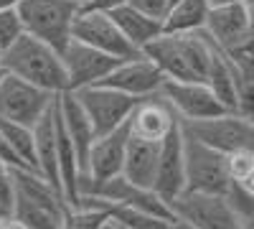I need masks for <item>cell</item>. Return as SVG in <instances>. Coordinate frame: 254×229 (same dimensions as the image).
<instances>
[{
  "label": "cell",
  "mask_w": 254,
  "mask_h": 229,
  "mask_svg": "<svg viewBox=\"0 0 254 229\" xmlns=\"http://www.w3.org/2000/svg\"><path fill=\"white\" fill-rule=\"evenodd\" d=\"M216 44L206 31L196 33H171L163 31L155 41H150L142 54L153 59L165 79L176 81H206L211 59H214Z\"/></svg>",
  "instance_id": "6da1fadb"
},
{
  "label": "cell",
  "mask_w": 254,
  "mask_h": 229,
  "mask_svg": "<svg viewBox=\"0 0 254 229\" xmlns=\"http://www.w3.org/2000/svg\"><path fill=\"white\" fill-rule=\"evenodd\" d=\"M0 64L8 74L26 79L51 94L69 92V76L61 51L31 33H23L13 46H8L0 56Z\"/></svg>",
  "instance_id": "7a4b0ae2"
},
{
  "label": "cell",
  "mask_w": 254,
  "mask_h": 229,
  "mask_svg": "<svg viewBox=\"0 0 254 229\" xmlns=\"http://www.w3.org/2000/svg\"><path fill=\"white\" fill-rule=\"evenodd\" d=\"M15 178V206L13 214L28 229H59L66 212V199L51 181L33 168L13 171Z\"/></svg>",
  "instance_id": "3957f363"
},
{
  "label": "cell",
  "mask_w": 254,
  "mask_h": 229,
  "mask_svg": "<svg viewBox=\"0 0 254 229\" xmlns=\"http://www.w3.org/2000/svg\"><path fill=\"white\" fill-rule=\"evenodd\" d=\"M81 5L76 0H20L18 15L26 33L46 41L54 49L64 51L74 38V23Z\"/></svg>",
  "instance_id": "277c9868"
},
{
  "label": "cell",
  "mask_w": 254,
  "mask_h": 229,
  "mask_svg": "<svg viewBox=\"0 0 254 229\" xmlns=\"http://www.w3.org/2000/svg\"><path fill=\"white\" fill-rule=\"evenodd\" d=\"M229 186L231 178L226 168V155L186 133V191L226 194Z\"/></svg>",
  "instance_id": "5b68a950"
},
{
  "label": "cell",
  "mask_w": 254,
  "mask_h": 229,
  "mask_svg": "<svg viewBox=\"0 0 254 229\" xmlns=\"http://www.w3.org/2000/svg\"><path fill=\"white\" fill-rule=\"evenodd\" d=\"M181 125L188 135L221 151L224 155L234 151H254V120L239 112H224L219 117L181 122Z\"/></svg>",
  "instance_id": "8992f818"
},
{
  "label": "cell",
  "mask_w": 254,
  "mask_h": 229,
  "mask_svg": "<svg viewBox=\"0 0 254 229\" xmlns=\"http://www.w3.org/2000/svg\"><path fill=\"white\" fill-rule=\"evenodd\" d=\"M56 97L59 94H51L26 79L5 74V79L0 81V117H8L13 122L33 128L54 107Z\"/></svg>",
  "instance_id": "52a82bcc"
},
{
  "label": "cell",
  "mask_w": 254,
  "mask_h": 229,
  "mask_svg": "<svg viewBox=\"0 0 254 229\" xmlns=\"http://www.w3.org/2000/svg\"><path fill=\"white\" fill-rule=\"evenodd\" d=\"M74 94L79 99V105L84 107V112H87V117L92 120L97 138L127 125V120H130V115L137 105L135 97L125 94V92H117L112 87H104V84L84 87Z\"/></svg>",
  "instance_id": "ba28073f"
},
{
  "label": "cell",
  "mask_w": 254,
  "mask_h": 229,
  "mask_svg": "<svg viewBox=\"0 0 254 229\" xmlns=\"http://www.w3.org/2000/svg\"><path fill=\"white\" fill-rule=\"evenodd\" d=\"M127 140H130V130L127 125L122 128L107 133V135H99L89 151L87 165L81 171V183H79V194H92L99 183L110 181L115 176L122 173V165H125V151H127ZM79 196V199H81Z\"/></svg>",
  "instance_id": "9c48e42d"
},
{
  "label": "cell",
  "mask_w": 254,
  "mask_h": 229,
  "mask_svg": "<svg viewBox=\"0 0 254 229\" xmlns=\"http://www.w3.org/2000/svg\"><path fill=\"white\" fill-rule=\"evenodd\" d=\"M173 214L196 229H239L242 217L229 204L226 194L186 191L173 201Z\"/></svg>",
  "instance_id": "30bf717a"
},
{
  "label": "cell",
  "mask_w": 254,
  "mask_h": 229,
  "mask_svg": "<svg viewBox=\"0 0 254 229\" xmlns=\"http://www.w3.org/2000/svg\"><path fill=\"white\" fill-rule=\"evenodd\" d=\"M74 38L104 51V54H110L115 59H132L140 54L125 38V33L115 23V18L107 10H97V8H81L79 10L76 23H74Z\"/></svg>",
  "instance_id": "8fae6325"
},
{
  "label": "cell",
  "mask_w": 254,
  "mask_h": 229,
  "mask_svg": "<svg viewBox=\"0 0 254 229\" xmlns=\"http://www.w3.org/2000/svg\"><path fill=\"white\" fill-rule=\"evenodd\" d=\"M163 97L173 105L178 112L181 122H196V120H208V117H219L229 112L219 97L211 92L206 81H176V79H165L163 84Z\"/></svg>",
  "instance_id": "7c38bea8"
},
{
  "label": "cell",
  "mask_w": 254,
  "mask_h": 229,
  "mask_svg": "<svg viewBox=\"0 0 254 229\" xmlns=\"http://www.w3.org/2000/svg\"><path fill=\"white\" fill-rule=\"evenodd\" d=\"M99 84L112 87L117 92H125L135 99L158 94L165 84V74L158 69V64L153 59H147L142 51L132 59H122L120 64L104 76Z\"/></svg>",
  "instance_id": "4fadbf2b"
},
{
  "label": "cell",
  "mask_w": 254,
  "mask_h": 229,
  "mask_svg": "<svg viewBox=\"0 0 254 229\" xmlns=\"http://www.w3.org/2000/svg\"><path fill=\"white\" fill-rule=\"evenodd\" d=\"M61 56H64V67H66V76H69V92H79L84 87L99 84L122 61L89 44H81L76 38L69 41V46L61 51Z\"/></svg>",
  "instance_id": "5bb4252c"
},
{
  "label": "cell",
  "mask_w": 254,
  "mask_h": 229,
  "mask_svg": "<svg viewBox=\"0 0 254 229\" xmlns=\"http://www.w3.org/2000/svg\"><path fill=\"white\" fill-rule=\"evenodd\" d=\"M181 125L178 112L173 105L163 97V92L137 99V105L127 120V130L132 138L147 140V143H163Z\"/></svg>",
  "instance_id": "9a60e30c"
},
{
  "label": "cell",
  "mask_w": 254,
  "mask_h": 229,
  "mask_svg": "<svg viewBox=\"0 0 254 229\" xmlns=\"http://www.w3.org/2000/svg\"><path fill=\"white\" fill-rule=\"evenodd\" d=\"M153 189L171 206L178 196L186 194V133H183V125H178L160 143V160H158V176H155Z\"/></svg>",
  "instance_id": "2e32d148"
},
{
  "label": "cell",
  "mask_w": 254,
  "mask_h": 229,
  "mask_svg": "<svg viewBox=\"0 0 254 229\" xmlns=\"http://www.w3.org/2000/svg\"><path fill=\"white\" fill-rule=\"evenodd\" d=\"M94 196H102L112 204H122V206H132V209H140V212H147V214H155V217H163V219H176L173 214V206L163 201L158 196L155 189H147V186H137L132 183L130 178H125L122 173L99 183L97 189L92 191Z\"/></svg>",
  "instance_id": "e0dca14e"
},
{
  "label": "cell",
  "mask_w": 254,
  "mask_h": 229,
  "mask_svg": "<svg viewBox=\"0 0 254 229\" xmlns=\"http://www.w3.org/2000/svg\"><path fill=\"white\" fill-rule=\"evenodd\" d=\"M203 31L224 51L242 44L252 31V5H249V0H244V3H229V5H211Z\"/></svg>",
  "instance_id": "ac0fdd59"
},
{
  "label": "cell",
  "mask_w": 254,
  "mask_h": 229,
  "mask_svg": "<svg viewBox=\"0 0 254 229\" xmlns=\"http://www.w3.org/2000/svg\"><path fill=\"white\" fill-rule=\"evenodd\" d=\"M158 160H160V143H147L140 138L127 140V151H125V165H122V176L130 178L137 186H155L158 176Z\"/></svg>",
  "instance_id": "d6986e66"
},
{
  "label": "cell",
  "mask_w": 254,
  "mask_h": 229,
  "mask_svg": "<svg viewBox=\"0 0 254 229\" xmlns=\"http://www.w3.org/2000/svg\"><path fill=\"white\" fill-rule=\"evenodd\" d=\"M59 112H61V120H64V125H66V130H69L74 145H76V151H79L81 171H84L87 158H89V151H92V145H94V140H97L94 125H92V120L87 117L84 107L79 105V99H76L74 92L59 94Z\"/></svg>",
  "instance_id": "ffe728a7"
},
{
  "label": "cell",
  "mask_w": 254,
  "mask_h": 229,
  "mask_svg": "<svg viewBox=\"0 0 254 229\" xmlns=\"http://www.w3.org/2000/svg\"><path fill=\"white\" fill-rule=\"evenodd\" d=\"M112 18H115V23L120 26V31L125 33V38L130 41V44L142 51L150 41H155L165 28H163V20L160 18H153V15H147L142 10H137L135 5H120L115 10H107Z\"/></svg>",
  "instance_id": "44dd1931"
},
{
  "label": "cell",
  "mask_w": 254,
  "mask_h": 229,
  "mask_svg": "<svg viewBox=\"0 0 254 229\" xmlns=\"http://www.w3.org/2000/svg\"><path fill=\"white\" fill-rule=\"evenodd\" d=\"M56 105V102H54ZM33 145H36V171L51 181L61 191V178H59V160H56V120L54 107L33 125Z\"/></svg>",
  "instance_id": "7402d4cb"
},
{
  "label": "cell",
  "mask_w": 254,
  "mask_h": 229,
  "mask_svg": "<svg viewBox=\"0 0 254 229\" xmlns=\"http://www.w3.org/2000/svg\"><path fill=\"white\" fill-rule=\"evenodd\" d=\"M211 3L208 0H176L168 8L163 28L171 33H196L206 28V18H208Z\"/></svg>",
  "instance_id": "603a6c76"
},
{
  "label": "cell",
  "mask_w": 254,
  "mask_h": 229,
  "mask_svg": "<svg viewBox=\"0 0 254 229\" xmlns=\"http://www.w3.org/2000/svg\"><path fill=\"white\" fill-rule=\"evenodd\" d=\"M0 133H3L13 148L23 155V160L36 168V145H33V128L28 125H20V122H13L8 117H0Z\"/></svg>",
  "instance_id": "cb8c5ba5"
},
{
  "label": "cell",
  "mask_w": 254,
  "mask_h": 229,
  "mask_svg": "<svg viewBox=\"0 0 254 229\" xmlns=\"http://www.w3.org/2000/svg\"><path fill=\"white\" fill-rule=\"evenodd\" d=\"M23 33H26V28H23V20L18 15V8L0 10V51L13 46Z\"/></svg>",
  "instance_id": "d4e9b609"
},
{
  "label": "cell",
  "mask_w": 254,
  "mask_h": 229,
  "mask_svg": "<svg viewBox=\"0 0 254 229\" xmlns=\"http://www.w3.org/2000/svg\"><path fill=\"white\" fill-rule=\"evenodd\" d=\"M226 168L229 178L234 183H242L252 171H254V151H234L226 153Z\"/></svg>",
  "instance_id": "484cf974"
},
{
  "label": "cell",
  "mask_w": 254,
  "mask_h": 229,
  "mask_svg": "<svg viewBox=\"0 0 254 229\" xmlns=\"http://www.w3.org/2000/svg\"><path fill=\"white\" fill-rule=\"evenodd\" d=\"M15 206V178L10 168H0V212L13 214Z\"/></svg>",
  "instance_id": "4316f807"
},
{
  "label": "cell",
  "mask_w": 254,
  "mask_h": 229,
  "mask_svg": "<svg viewBox=\"0 0 254 229\" xmlns=\"http://www.w3.org/2000/svg\"><path fill=\"white\" fill-rule=\"evenodd\" d=\"M0 163L5 165V168H10V171H15V168H31V165L23 160V155H20L13 145H10V140L0 133ZM36 171V168H33Z\"/></svg>",
  "instance_id": "83f0119b"
},
{
  "label": "cell",
  "mask_w": 254,
  "mask_h": 229,
  "mask_svg": "<svg viewBox=\"0 0 254 229\" xmlns=\"http://www.w3.org/2000/svg\"><path fill=\"white\" fill-rule=\"evenodd\" d=\"M171 3L173 0H130V5H135L137 10L153 15V18H160V20H165V13L171 8Z\"/></svg>",
  "instance_id": "f1b7e54d"
},
{
  "label": "cell",
  "mask_w": 254,
  "mask_h": 229,
  "mask_svg": "<svg viewBox=\"0 0 254 229\" xmlns=\"http://www.w3.org/2000/svg\"><path fill=\"white\" fill-rule=\"evenodd\" d=\"M130 0H92L89 5H84V8H97V10H115L120 5H127Z\"/></svg>",
  "instance_id": "f546056e"
},
{
  "label": "cell",
  "mask_w": 254,
  "mask_h": 229,
  "mask_svg": "<svg viewBox=\"0 0 254 229\" xmlns=\"http://www.w3.org/2000/svg\"><path fill=\"white\" fill-rule=\"evenodd\" d=\"M0 229H28L15 214H3L0 217Z\"/></svg>",
  "instance_id": "4dcf8cb0"
},
{
  "label": "cell",
  "mask_w": 254,
  "mask_h": 229,
  "mask_svg": "<svg viewBox=\"0 0 254 229\" xmlns=\"http://www.w3.org/2000/svg\"><path fill=\"white\" fill-rule=\"evenodd\" d=\"M239 186H242L244 191H249V194L254 196V171H252V173H249V176H247V178H244V181L239 183Z\"/></svg>",
  "instance_id": "1f68e13d"
},
{
  "label": "cell",
  "mask_w": 254,
  "mask_h": 229,
  "mask_svg": "<svg viewBox=\"0 0 254 229\" xmlns=\"http://www.w3.org/2000/svg\"><path fill=\"white\" fill-rule=\"evenodd\" d=\"M168 229H196V227H193V224H188V222H183V219H178V217H176V219L171 222V227H168Z\"/></svg>",
  "instance_id": "d6a6232c"
},
{
  "label": "cell",
  "mask_w": 254,
  "mask_h": 229,
  "mask_svg": "<svg viewBox=\"0 0 254 229\" xmlns=\"http://www.w3.org/2000/svg\"><path fill=\"white\" fill-rule=\"evenodd\" d=\"M99 229H127V227H125V224H120L117 219H112V217H110V219L104 222V224H102Z\"/></svg>",
  "instance_id": "836d02e7"
},
{
  "label": "cell",
  "mask_w": 254,
  "mask_h": 229,
  "mask_svg": "<svg viewBox=\"0 0 254 229\" xmlns=\"http://www.w3.org/2000/svg\"><path fill=\"white\" fill-rule=\"evenodd\" d=\"M20 0H0V10H8V8H18Z\"/></svg>",
  "instance_id": "e575fe53"
},
{
  "label": "cell",
  "mask_w": 254,
  "mask_h": 229,
  "mask_svg": "<svg viewBox=\"0 0 254 229\" xmlns=\"http://www.w3.org/2000/svg\"><path fill=\"white\" fill-rule=\"evenodd\" d=\"M211 5H229V3H244V0H208Z\"/></svg>",
  "instance_id": "d590c367"
},
{
  "label": "cell",
  "mask_w": 254,
  "mask_h": 229,
  "mask_svg": "<svg viewBox=\"0 0 254 229\" xmlns=\"http://www.w3.org/2000/svg\"><path fill=\"white\" fill-rule=\"evenodd\" d=\"M5 74H8V72H5V67H3V64H0V81H3V79H5Z\"/></svg>",
  "instance_id": "8d00e7d4"
},
{
  "label": "cell",
  "mask_w": 254,
  "mask_h": 229,
  "mask_svg": "<svg viewBox=\"0 0 254 229\" xmlns=\"http://www.w3.org/2000/svg\"><path fill=\"white\" fill-rule=\"evenodd\" d=\"M76 3H79V5L84 8V5H89V3H92V0H76Z\"/></svg>",
  "instance_id": "74e56055"
},
{
  "label": "cell",
  "mask_w": 254,
  "mask_h": 229,
  "mask_svg": "<svg viewBox=\"0 0 254 229\" xmlns=\"http://www.w3.org/2000/svg\"><path fill=\"white\" fill-rule=\"evenodd\" d=\"M0 168H5V165H3V163H0Z\"/></svg>",
  "instance_id": "f35d334b"
},
{
  "label": "cell",
  "mask_w": 254,
  "mask_h": 229,
  "mask_svg": "<svg viewBox=\"0 0 254 229\" xmlns=\"http://www.w3.org/2000/svg\"><path fill=\"white\" fill-rule=\"evenodd\" d=\"M0 56H3V51H0Z\"/></svg>",
  "instance_id": "ab89813d"
},
{
  "label": "cell",
  "mask_w": 254,
  "mask_h": 229,
  "mask_svg": "<svg viewBox=\"0 0 254 229\" xmlns=\"http://www.w3.org/2000/svg\"><path fill=\"white\" fill-rule=\"evenodd\" d=\"M0 217H3V212H0Z\"/></svg>",
  "instance_id": "60d3db41"
},
{
  "label": "cell",
  "mask_w": 254,
  "mask_h": 229,
  "mask_svg": "<svg viewBox=\"0 0 254 229\" xmlns=\"http://www.w3.org/2000/svg\"><path fill=\"white\" fill-rule=\"evenodd\" d=\"M173 3H176V0H173ZM173 3H171V5H173Z\"/></svg>",
  "instance_id": "b9f144b4"
}]
</instances>
